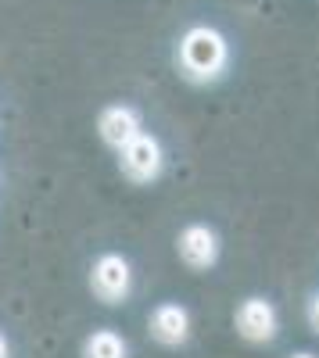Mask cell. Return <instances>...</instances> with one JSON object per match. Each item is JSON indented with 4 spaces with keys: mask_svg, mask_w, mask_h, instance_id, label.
Returning a JSON list of instances; mask_svg holds the SVG:
<instances>
[{
    "mask_svg": "<svg viewBox=\"0 0 319 358\" xmlns=\"http://www.w3.org/2000/svg\"><path fill=\"white\" fill-rule=\"evenodd\" d=\"M97 133L111 151H119V147H126L136 133H143V118L133 104H108L97 115Z\"/></svg>",
    "mask_w": 319,
    "mask_h": 358,
    "instance_id": "obj_7",
    "label": "cell"
},
{
    "mask_svg": "<svg viewBox=\"0 0 319 358\" xmlns=\"http://www.w3.org/2000/svg\"><path fill=\"white\" fill-rule=\"evenodd\" d=\"M287 358H319V355H312V351H295V355H287Z\"/></svg>",
    "mask_w": 319,
    "mask_h": 358,
    "instance_id": "obj_11",
    "label": "cell"
},
{
    "mask_svg": "<svg viewBox=\"0 0 319 358\" xmlns=\"http://www.w3.org/2000/svg\"><path fill=\"white\" fill-rule=\"evenodd\" d=\"M176 255H180V262L190 268V273H208V268L219 265L222 241H219V233L208 222H190L176 236Z\"/></svg>",
    "mask_w": 319,
    "mask_h": 358,
    "instance_id": "obj_5",
    "label": "cell"
},
{
    "mask_svg": "<svg viewBox=\"0 0 319 358\" xmlns=\"http://www.w3.org/2000/svg\"><path fill=\"white\" fill-rule=\"evenodd\" d=\"M190 330H194L190 308L180 305V301H162L148 315V334L162 348H183L190 341Z\"/></svg>",
    "mask_w": 319,
    "mask_h": 358,
    "instance_id": "obj_6",
    "label": "cell"
},
{
    "mask_svg": "<svg viewBox=\"0 0 319 358\" xmlns=\"http://www.w3.org/2000/svg\"><path fill=\"white\" fill-rule=\"evenodd\" d=\"M90 290L101 305H126L133 294V265L126 255H101L90 265Z\"/></svg>",
    "mask_w": 319,
    "mask_h": 358,
    "instance_id": "obj_2",
    "label": "cell"
},
{
    "mask_svg": "<svg viewBox=\"0 0 319 358\" xmlns=\"http://www.w3.org/2000/svg\"><path fill=\"white\" fill-rule=\"evenodd\" d=\"M0 358H11V344H8L4 334H0Z\"/></svg>",
    "mask_w": 319,
    "mask_h": 358,
    "instance_id": "obj_10",
    "label": "cell"
},
{
    "mask_svg": "<svg viewBox=\"0 0 319 358\" xmlns=\"http://www.w3.org/2000/svg\"><path fill=\"white\" fill-rule=\"evenodd\" d=\"M305 322H309V330L319 337V290L309 294V305H305Z\"/></svg>",
    "mask_w": 319,
    "mask_h": 358,
    "instance_id": "obj_9",
    "label": "cell"
},
{
    "mask_svg": "<svg viewBox=\"0 0 319 358\" xmlns=\"http://www.w3.org/2000/svg\"><path fill=\"white\" fill-rule=\"evenodd\" d=\"M234 330L248 344H273L280 337V312H276V305L269 301V297L251 294L234 312Z\"/></svg>",
    "mask_w": 319,
    "mask_h": 358,
    "instance_id": "obj_4",
    "label": "cell"
},
{
    "mask_svg": "<svg viewBox=\"0 0 319 358\" xmlns=\"http://www.w3.org/2000/svg\"><path fill=\"white\" fill-rule=\"evenodd\" d=\"M83 358H129V344L115 330H94L83 341Z\"/></svg>",
    "mask_w": 319,
    "mask_h": 358,
    "instance_id": "obj_8",
    "label": "cell"
},
{
    "mask_svg": "<svg viewBox=\"0 0 319 358\" xmlns=\"http://www.w3.org/2000/svg\"><path fill=\"white\" fill-rule=\"evenodd\" d=\"M119 169L129 183L143 187V183H155L165 169V147L155 133H136L126 147H119Z\"/></svg>",
    "mask_w": 319,
    "mask_h": 358,
    "instance_id": "obj_3",
    "label": "cell"
},
{
    "mask_svg": "<svg viewBox=\"0 0 319 358\" xmlns=\"http://www.w3.org/2000/svg\"><path fill=\"white\" fill-rule=\"evenodd\" d=\"M176 65H180V76L194 86H208V83H219L229 69V43L219 29L212 25H194L180 36V47H176Z\"/></svg>",
    "mask_w": 319,
    "mask_h": 358,
    "instance_id": "obj_1",
    "label": "cell"
}]
</instances>
